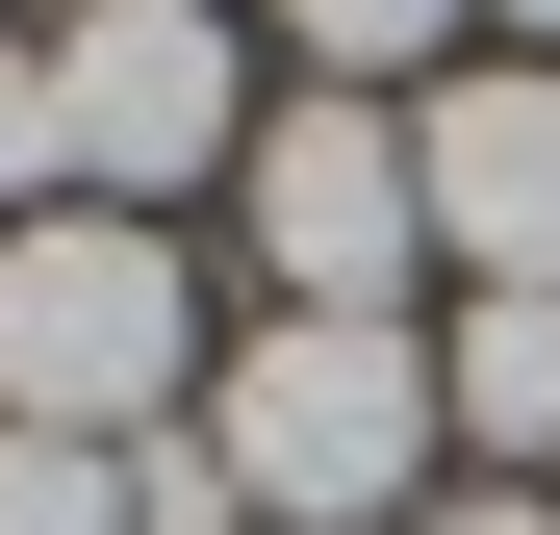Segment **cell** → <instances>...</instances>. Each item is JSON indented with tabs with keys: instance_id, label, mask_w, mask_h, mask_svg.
I'll return each instance as SVG.
<instances>
[{
	"instance_id": "5b68a950",
	"label": "cell",
	"mask_w": 560,
	"mask_h": 535,
	"mask_svg": "<svg viewBox=\"0 0 560 535\" xmlns=\"http://www.w3.org/2000/svg\"><path fill=\"white\" fill-rule=\"evenodd\" d=\"M408 205L458 255V306H485V281H560V51L433 77V103H408Z\"/></svg>"
},
{
	"instance_id": "277c9868",
	"label": "cell",
	"mask_w": 560,
	"mask_h": 535,
	"mask_svg": "<svg viewBox=\"0 0 560 535\" xmlns=\"http://www.w3.org/2000/svg\"><path fill=\"white\" fill-rule=\"evenodd\" d=\"M230 178H255V255H280V306H331V332H383V281L433 255V205H408V128H383V103H280Z\"/></svg>"
},
{
	"instance_id": "ba28073f",
	"label": "cell",
	"mask_w": 560,
	"mask_h": 535,
	"mask_svg": "<svg viewBox=\"0 0 560 535\" xmlns=\"http://www.w3.org/2000/svg\"><path fill=\"white\" fill-rule=\"evenodd\" d=\"M0 535H128V460H77V433H0Z\"/></svg>"
},
{
	"instance_id": "8fae6325",
	"label": "cell",
	"mask_w": 560,
	"mask_h": 535,
	"mask_svg": "<svg viewBox=\"0 0 560 535\" xmlns=\"http://www.w3.org/2000/svg\"><path fill=\"white\" fill-rule=\"evenodd\" d=\"M485 26H510V51H560V0H485Z\"/></svg>"
},
{
	"instance_id": "30bf717a",
	"label": "cell",
	"mask_w": 560,
	"mask_h": 535,
	"mask_svg": "<svg viewBox=\"0 0 560 535\" xmlns=\"http://www.w3.org/2000/svg\"><path fill=\"white\" fill-rule=\"evenodd\" d=\"M408 535H560V510H535V485H485V510H408Z\"/></svg>"
},
{
	"instance_id": "7a4b0ae2",
	"label": "cell",
	"mask_w": 560,
	"mask_h": 535,
	"mask_svg": "<svg viewBox=\"0 0 560 535\" xmlns=\"http://www.w3.org/2000/svg\"><path fill=\"white\" fill-rule=\"evenodd\" d=\"M205 460H230L255 535H357V510H408V485H433V357H408V306H383V332L280 306L230 383H205Z\"/></svg>"
},
{
	"instance_id": "9c48e42d",
	"label": "cell",
	"mask_w": 560,
	"mask_h": 535,
	"mask_svg": "<svg viewBox=\"0 0 560 535\" xmlns=\"http://www.w3.org/2000/svg\"><path fill=\"white\" fill-rule=\"evenodd\" d=\"M0 205H77V103H51V51H0Z\"/></svg>"
},
{
	"instance_id": "52a82bcc",
	"label": "cell",
	"mask_w": 560,
	"mask_h": 535,
	"mask_svg": "<svg viewBox=\"0 0 560 535\" xmlns=\"http://www.w3.org/2000/svg\"><path fill=\"white\" fill-rule=\"evenodd\" d=\"M280 51H331V103H357V77H408V51H458V0H280Z\"/></svg>"
},
{
	"instance_id": "3957f363",
	"label": "cell",
	"mask_w": 560,
	"mask_h": 535,
	"mask_svg": "<svg viewBox=\"0 0 560 535\" xmlns=\"http://www.w3.org/2000/svg\"><path fill=\"white\" fill-rule=\"evenodd\" d=\"M51 103H77V205H128V230H153V178L255 153L230 0H77V26H51Z\"/></svg>"
},
{
	"instance_id": "8992f818",
	"label": "cell",
	"mask_w": 560,
	"mask_h": 535,
	"mask_svg": "<svg viewBox=\"0 0 560 535\" xmlns=\"http://www.w3.org/2000/svg\"><path fill=\"white\" fill-rule=\"evenodd\" d=\"M433 433H458V460H560V281H485V306H458Z\"/></svg>"
},
{
	"instance_id": "6da1fadb",
	"label": "cell",
	"mask_w": 560,
	"mask_h": 535,
	"mask_svg": "<svg viewBox=\"0 0 560 535\" xmlns=\"http://www.w3.org/2000/svg\"><path fill=\"white\" fill-rule=\"evenodd\" d=\"M178 357H205V281H178L128 205H26L0 230V433L128 460V433L178 408Z\"/></svg>"
}]
</instances>
